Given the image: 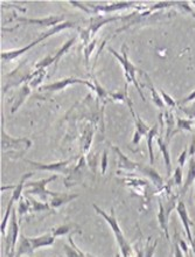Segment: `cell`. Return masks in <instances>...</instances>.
I'll use <instances>...</instances> for the list:
<instances>
[{"mask_svg": "<svg viewBox=\"0 0 195 257\" xmlns=\"http://www.w3.org/2000/svg\"><path fill=\"white\" fill-rule=\"evenodd\" d=\"M194 125V122L193 120H189V119H178L176 120V128H175V132L178 134L180 131H192Z\"/></svg>", "mask_w": 195, "mask_h": 257, "instance_id": "cell-28", "label": "cell"}, {"mask_svg": "<svg viewBox=\"0 0 195 257\" xmlns=\"http://www.w3.org/2000/svg\"><path fill=\"white\" fill-rule=\"evenodd\" d=\"M17 212L19 213V216H24L25 214L31 213V206H30V201H28L27 198H23L19 200V205H18Z\"/></svg>", "mask_w": 195, "mask_h": 257, "instance_id": "cell-30", "label": "cell"}, {"mask_svg": "<svg viewBox=\"0 0 195 257\" xmlns=\"http://www.w3.org/2000/svg\"><path fill=\"white\" fill-rule=\"evenodd\" d=\"M58 176L54 174V176H51L48 178H45V179H41V180H38V181H27L26 185H25V191L24 193L26 195H35L38 196L39 199L41 200V201L44 202H47L48 201V198L51 196H55L58 194L59 192H52V191H48L46 186H47V184L51 183V181L55 180Z\"/></svg>", "mask_w": 195, "mask_h": 257, "instance_id": "cell-4", "label": "cell"}, {"mask_svg": "<svg viewBox=\"0 0 195 257\" xmlns=\"http://www.w3.org/2000/svg\"><path fill=\"white\" fill-rule=\"evenodd\" d=\"M106 169H108V152L103 151V156H102V160H101V171L102 174H105Z\"/></svg>", "mask_w": 195, "mask_h": 257, "instance_id": "cell-33", "label": "cell"}, {"mask_svg": "<svg viewBox=\"0 0 195 257\" xmlns=\"http://www.w3.org/2000/svg\"><path fill=\"white\" fill-rule=\"evenodd\" d=\"M169 257H172V256H169Z\"/></svg>", "mask_w": 195, "mask_h": 257, "instance_id": "cell-42", "label": "cell"}, {"mask_svg": "<svg viewBox=\"0 0 195 257\" xmlns=\"http://www.w3.org/2000/svg\"><path fill=\"white\" fill-rule=\"evenodd\" d=\"M16 185H11V186H2V192H5L6 190H14Z\"/></svg>", "mask_w": 195, "mask_h": 257, "instance_id": "cell-38", "label": "cell"}, {"mask_svg": "<svg viewBox=\"0 0 195 257\" xmlns=\"http://www.w3.org/2000/svg\"><path fill=\"white\" fill-rule=\"evenodd\" d=\"M95 46H96V41H91L90 44H88L87 45V47H86V49H84V58H86V63H87V66L88 64H89V59H90V56H91V54H93V52H94V49H95Z\"/></svg>", "mask_w": 195, "mask_h": 257, "instance_id": "cell-32", "label": "cell"}, {"mask_svg": "<svg viewBox=\"0 0 195 257\" xmlns=\"http://www.w3.org/2000/svg\"><path fill=\"white\" fill-rule=\"evenodd\" d=\"M32 146V141L24 137V138H14L12 136L7 134L5 128V119L4 116L2 118V152H7L10 150L12 151H20L21 153L26 152Z\"/></svg>", "mask_w": 195, "mask_h": 257, "instance_id": "cell-5", "label": "cell"}, {"mask_svg": "<svg viewBox=\"0 0 195 257\" xmlns=\"http://www.w3.org/2000/svg\"><path fill=\"white\" fill-rule=\"evenodd\" d=\"M5 257H16V251L14 250H11L9 254L5 255Z\"/></svg>", "mask_w": 195, "mask_h": 257, "instance_id": "cell-39", "label": "cell"}, {"mask_svg": "<svg viewBox=\"0 0 195 257\" xmlns=\"http://www.w3.org/2000/svg\"><path fill=\"white\" fill-rule=\"evenodd\" d=\"M193 101H195V90L192 92V94H189L188 96H186L185 98H182L181 101H179L178 102V105L179 106H183L185 104H187V103L193 102Z\"/></svg>", "mask_w": 195, "mask_h": 257, "instance_id": "cell-35", "label": "cell"}, {"mask_svg": "<svg viewBox=\"0 0 195 257\" xmlns=\"http://www.w3.org/2000/svg\"><path fill=\"white\" fill-rule=\"evenodd\" d=\"M25 196H26L28 201H30L31 212H47V210H52L49 203L44 201H38V200H35L32 198V196L26 194H25Z\"/></svg>", "mask_w": 195, "mask_h": 257, "instance_id": "cell-21", "label": "cell"}, {"mask_svg": "<svg viewBox=\"0 0 195 257\" xmlns=\"http://www.w3.org/2000/svg\"><path fill=\"white\" fill-rule=\"evenodd\" d=\"M157 144L158 148L160 150L162 158H164L165 162V166H166V171H167V176L171 177V171H172V160H171V151H169V146L168 143L165 141L164 137H159L157 138Z\"/></svg>", "mask_w": 195, "mask_h": 257, "instance_id": "cell-15", "label": "cell"}, {"mask_svg": "<svg viewBox=\"0 0 195 257\" xmlns=\"http://www.w3.org/2000/svg\"><path fill=\"white\" fill-rule=\"evenodd\" d=\"M179 245H180V248H181L182 252H185L186 255H188V245H187L186 242L183 241V240H180Z\"/></svg>", "mask_w": 195, "mask_h": 257, "instance_id": "cell-37", "label": "cell"}, {"mask_svg": "<svg viewBox=\"0 0 195 257\" xmlns=\"http://www.w3.org/2000/svg\"><path fill=\"white\" fill-rule=\"evenodd\" d=\"M159 92H160L162 99H164V103L166 104V106H169L171 109H174L176 108V105H178V103L174 101V98L172 97V96H169L167 92H165L162 89H159Z\"/></svg>", "mask_w": 195, "mask_h": 257, "instance_id": "cell-31", "label": "cell"}, {"mask_svg": "<svg viewBox=\"0 0 195 257\" xmlns=\"http://www.w3.org/2000/svg\"><path fill=\"white\" fill-rule=\"evenodd\" d=\"M108 51L111 53V54L115 56V58L118 60V62L122 64L123 67V70H124V77H125V84H133L134 88L137 89V91L139 92L140 97L143 98V101L145 102L146 101V98H145V96L143 94V91H141V88H140V84L139 82L137 80V67L134 66V64L130 61L129 60V56H127V47L125 45L122 46V54H119L118 52H116L115 49L112 47H108Z\"/></svg>", "mask_w": 195, "mask_h": 257, "instance_id": "cell-3", "label": "cell"}, {"mask_svg": "<svg viewBox=\"0 0 195 257\" xmlns=\"http://www.w3.org/2000/svg\"><path fill=\"white\" fill-rule=\"evenodd\" d=\"M157 245H158V241H155L153 245H151V240H148L146 243V247H145V249H144V251L143 250L137 251V257H153Z\"/></svg>", "mask_w": 195, "mask_h": 257, "instance_id": "cell-26", "label": "cell"}, {"mask_svg": "<svg viewBox=\"0 0 195 257\" xmlns=\"http://www.w3.org/2000/svg\"><path fill=\"white\" fill-rule=\"evenodd\" d=\"M17 21H19L21 24L26 25H38V26H45V27H54L56 25L61 24L63 18L62 17H48V18H42V19H39V18H35V19H31V18H23V17H17Z\"/></svg>", "mask_w": 195, "mask_h": 257, "instance_id": "cell-10", "label": "cell"}, {"mask_svg": "<svg viewBox=\"0 0 195 257\" xmlns=\"http://www.w3.org/2000/svg\"><path fill=\"white\" fill-rule=\"evenodd\" d=\"M75 41H76V37H74V38L70 39V40H68L67 42H65V45H63L62 47L60 48L58 52H56V54H55L54 56H52V59H53V63H55V64L58 63V62L60 61V59H61L62 56L65 55L66 53L68 52L70 48H72V46L74 45V42H75Z\"/></svg>", "mask_w": 195, "mask_h": 257, "instance_id": "cell-24", "label": "cell"}, {"mask_svg": "<svg viewBox=\"0 0 195 257\" xmlns=\"http://www.w3.org/2000/svg\"><path fill=\"white\" fill-rule=\"evenodd\" d=\"M187 153H188V148H187V146H186V148L183 149L182 153H181V155H180V157L178 158V163H179V166L180 167L185 166L186 159H187Z\"/></svg>", "mask_w": 195, "mask_h": 257, "instance_id": "cell-34", "label": "cell"}, {"mask_svg": "<svg viewBox=\"0 0 195 257\" xmlns=\"http://www.w3.org/2000/svg\"><path fill=\"white\" fill-rule=\"evenodd\" d=\"M31 94V89H30V85L28 84H25L23 88L20 89L19 94H18L16 101H14L12 108H11V113H14L17 111L18 109L20 108L21 104L25 102V99L28 97V95Z\"/></svg>", "mask_w": 195, "mask_h": 257, "instance_id": "cell-20", "label": "cell"}, {"mask_svg": "<svg viewBox=\"0 0 195 257\" xmlns=\"http://www.w3.org/2000/svg\"><path fill=\"white\" fill-rule=\"evenodd\" d=\"M73 84L87 85V87H89L90 89H93L94 91H96V87H95L94 84H91L90 82H88L86 80H81V78H75V77L62 78V80H60L58 82H54V83L42 85V87L39 88V90L56 92V91H61V90H63V89H66L67 87H68V85H73Z\"/></svg>", "mask_w": 195, "mask_h": 257, "instance_id": "cell-7", "label": "cell"}, {"mask_svg": "<svg viewBox=\"0 0 195 257\" xmlns=\"http://www.w3.org/2000/svg\"><path fill=\"white\" fill-rule=\"evenodd\" d=\"M195 180V159L192 158L189 160V169H188V174H187V179L185 181V184L182 185V190H181V194H186L187 190H188L190 185H193Z\"/></svg>", "mask_w": 195, "mask_h": 257, "instance_id": "cell-22", "label": "cell"}, {"mask_svg": "<svg viewBox=\"0 0 195 257\" xmlns=\"http://www.w3.org/2000/svg\"><path fill=\"white\" fill-rule=\"evenodd\" d=\"M75 27V25H74V23H70V21H63V23L56 25V26L54 27H51L49 28L48 31H46L42 33L40 37H39L38 39H35L34 41H32L30 45L25 46V47L23 48H19V49H13V51H5L2 53V60L3 61L5 62H10V61H13L14 59L19 58L20 55L25 54V53L30 51V49H32L34 47V46H37L38 44H40L41 41L46 40V39L49 38V37H53V35L56 34V33H60V32L66 30V28H73Z\"/></svg>", "mask_w": 195, "mask_h": 257, "instance_id": "cell-2", "label": "cell"}, {"mask_svg": "<svg viewBox=\"0 0 195 257\" xmlns=\"http://www.w3.org/2000/svg\"><path fill=\"white\" fill-rule=\"evenodd\" d=\"M112 149L115 150L117 152V155L119 157V162H118V167L119 169H122L124 171H137V172H143L144 170V164H140V163H136L133 162V160H131L130 158H127V157L124 155V153L120 151V150L117 148V146H112Z\"/></svg>", "mask_w": 195, "mask_h": 257, "instance_id": "cell-12", "label": "cell"}, {"mask_svg": "<svg viewBox=\"0 0 195 257\" xmlns=\"http://www.w3.org/2000/svg\"><path fill=\"white\" fill-rule=\"evenodd\" d=\"M73 227H74L73 224H62V226H60V227L53 228L52 234L54 235V237L63 236V235H67V234L72 233V228Z\"/></svg>", "mask_w": 195, "mask_h": 257, "instance_id": "cell-29", "label": "cell"}, {"mask_svg": "<svg viewBox=\"0 0 195 257\" xmlns=\"http://www.w3.org/2000/svg\"><path fill=\"white\" fill-rule=\"evenodd\" d=\"M190 247H192V249H193V252H194V255H195V238H194V242H193V244L190 245Z\"/></svg>", "mask_w": 195, "mask_h": 257, "instance_id": "cell-40", "label": "cell"}, {"mask_svg": "<svg viewBox=\"0 0 195 257\" xmlns=\"http://www.w3.org/2000/svg\"><path fill=\"white\" fill-rule=\"evenodd\" d=\"M95 212H96L98 215H101L103 219L106 221V223L109 224L110 228H111L113 235H115L117 245H118L120 255L122 257H137L136 250H134L132 245L129 243V241L126 240L125 236H124L122 228H120L118 221L116 219V214H115V208H111V213L106 214L104 210L102 208H99L98 206L93 205Z\"/></svg>", "mask_w": 195, "mask_h": 257, "instance_id": "cell-1", "label": "cell"}, {"mask_svg": "<svg viewBox=\"0 0 195 257\" xmlns=\"http://www.w3.org/2000/svg\"><path fill=\"white\" fill-rule=\"evenodd\" d=\"M74 159L75 158H70L68 160H60V162H55V163H39L30 159H25V162L28 163V165H31L34 170L37 171H49V172L69 174L72 170H68V166Z\"/></svg>", "mask_w": 195, "mask_h": 257, "instance_id": "cell-6", "label": "cell"}, {"mask_svg": "<svg viewBox=\"0 0 195 257\" xmlns=\"http://www.w3.org/2000/svg\"><path fill=\"white\" fill-rule=\"evenodd\" d=\"M68 241H69V244H70V245L66 244L65 247H63V249H65V252H66L67 257H82V256L80 255V252L76 250V248H75V242H74V240H73V235H72V234L69 235Z\"/></svg>", "mask_w": 195, "mask_h": 257, "instance_id": "cell-27", "label": "cell"}, {"mask_svg": "<svg viewBox=\"0 0 195 257\" xmlns=\"http://www.w3.org/2000/svg\"><path fill=\"white\" fill-rule=\"evenodd\" d=\"M28 240H30L32 250L35 251L38 250V249H41L45 247H52L55 242V237L51 231V233L44 234L38 237H28Z\"/></svg>", "mask_w": 195, "mask_h": 257, "instance_id": "cell-14", "label": "cell"}, {"mask_svg": "<svg viewBox=\"0 0 195 257\" xmlns=\"http://www.w3.org/2000/svg\"><path fill=\"white\" fill-rule=\"evenodd\" d=\"M46 75L45 69H38L34 74L31 75V81H30V87L31 88H40V83L44 80Z\"/></svg>", "mask_w": 195, "mask_h": 257, "instance_id": "cell-25", "label": "cell"}, {"mask_svg": "<svg viewBox=\"0 0 195 257\" xmlns=\"http://www.w3.org/2000/svg\"><path fill=\"white\" fill-rule=\"evenodd\" d=\"M79 198V194H68V193H58L55 196H53L51 199V202H49V206H51L52 209H56L62 207L66 203H68L73 200Z\"/></svg>", "mask_w": 195, "mask_h": 257, "instance_id": "cell-17", "label": "cell"}, {"mask_svg": "<svg viewBox=\"0 0 195 257\" xmlns=\"http://www.w3.org/2000/svg\"><path fill=\"white\" fill-rule=\"evenodd\" d=\"M87 172V164H86V158L82 157L80 160V163L77 164V166L75 169H73L70 171L69 176L67 179L65 180V186L66 187H73L75 185L80 184L82 181L84 174Z\"/></svg>", "mask_w": 195, "mask_h": 257, "instance_id": "cell-9", "label": "cell"}, {"mask_svg": "<svg viewBox=\"0 0 195 257\" xmlns=\"http://www.w3.org/2000/svg\"><path fill=\"white\" fill-rule=\"evenodd\" d=\"M144 76H145V78H146V80H145V81H146V88L151 92L152 103H153V104L157 106L158 109L166 108V104L164 103V99H162L160 92H159L158 89L154 87V84H153V82H152L151 77L148 76V74H146V73H144Z\"/></svg>", "mask_w": 195, "mask_h": 257, "instance_id": "cell-16", "label": "cell"}, {"mask_svg": "<svg viewBox=\"0 0 195 257\" xmlns=\"http://www.w3.org/2000/svg\"><path fill=\"white\" fill-rule=\"evenodd\" d=\"M174 257H183V252L181 250V248H180L179 243L174 244Z\"/></svg>", "mask_w": 195, "mask_h": 257, "instance_id": "cell-36", "label": "cell"}, {"mask_svg": "<svg viewBox=\"0 0 195 257\" xmlns=\"http://www.w3.org/2000/svg\"><path fill=\"white\" fill-rule=\"evenodd\" d=\"M182 167L178 166L174 171V173H173V176L171 179H169L168 184L166 185L168 188H172L173 186L175 187H181L182 186Z\"/></svg>", "mask_w": 195, "mask_h": 257, "instance_id": "cell-23", "label": "cell"}, {"mask_svg": "<svg viewBox=\"0 0 195 257\" xmlns=\"http://www.w3.org/2000/svg\"><path fill=\"white\" fill-rule=\"evenodd\" d=\"M33 250H32L30 240L28 237L24 236L23 234L20 235V242L19 244L17 245L16 249V257H21V256H31L33 254Z\"/></svg>", "mask_w": 195, "mask_h": 257, "instance_id": "cell-18", "label": "cell"}, {"mask_svg": "<svg viewBox=\"0 0 195 257\" xmlns=\"http://www.w3.org/2000/svg\"><path fill=\"white\" fill-rule=\"evenodd\" d=\"M127 105H129L131 115H132L133 120H134V125H136V131H134V135H133L132 144L133 145H138V144H139L141 137H143V136H145V137H146L147 134H148V132H150L151 128H150V126L147 125L146 123L143 122V119H141L140 117L138 116L136 112L133 111L132 102H130Z\"/></svg>", "mask_w": 195, "mask_h": 257, "instance_id": "cell-8", "label": "cell"}, {"mask_svg": "<svg viewBox=\"0 0 195 257\" xmlns=\"http://www.w3.org/2000/svg\"><path fill=\"white\" fill-rule=\"evenodd\" d=\"M175 210H176V212H178V215L180 217V220L182 221V224H183V228H185L187 238H188L189 243H190V245H192L193 242H194L192 230H190V226H192V221H190V219H189L188 210H187L186 203L183 202V201H181V200H180V201L178 202V205H176Z\"/></svg>", "mask_w": 195, "mask_h": 257, "instance_id": "cell-11", "label": "cell"}, {"mask_svg": "<svg viewBox=\"0 0 195 257\" xmlns=\"http://www.w3.org/2000/svg\"><path fill=\"white\" fill-rule=\"evenodd\" d=\"M159 132V124L152 126V128L146 136V142H147V149H148V156H150V164L153 165L154 164V152H153V139L158 136Z\"/></svg>", "mask_w": 195, "mask_h": 257, "instance_id": "cell-19", "label": "cell"}, {"mask_svg": "<svg viewBox=\"0 0 195 257\" xmlns=\"http://www.w3.org/2000/svg\"><path fill=\"white\" fill-rule=\"evenodd\" d=\"M88 6L93 9V13L94 12L111 13V12H115V11H118V10L127 9V7H134V6H136V3H133V2H117V3L110 4V5H99V6L88 5Z\"/></svg>", "mask_w": 195, "mask_h": 257, "instance_id": "cell-13", "label": "cell"}, {"mask_svg": "<svg viewBox=\"0 0 195 257\" xmlns=\"http://www.w3.org/2000/svg\"><path fill=\"white\" fill-rule=\"evenodd\" d=\"M192 16H193V18H195V12H193V13H192Z\"/></svg>", "mask_w": 195, "mask_h": 257, "instance_id": "cell-41", "label": "cell"}]
</instances>
